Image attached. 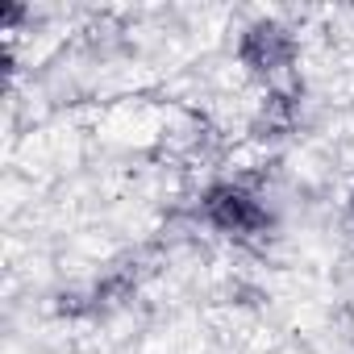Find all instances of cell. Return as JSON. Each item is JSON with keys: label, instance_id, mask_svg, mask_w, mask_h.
I'll list each match as a JSON object with an SVG mask.
<instances>
[{"label": "cell", "instance_id": "1", "mask_svg": "<svg viewBox=\"0 0 354 354\" xmlns=\"http://www.w3.org/2000/svg\"><path fill=\"white\" fill-rule=\"evenodd\" d=\"M205 217L221 234H259L267 225V209L238 184H217L205 192Z\"/></svg>", "mask_w": 354, "mask_h": 354}, {"label": "cell", "instance_id": "2", "mask_svg": "<svg viewBox=\"0 0 354 354\" xmlns=\"http://www.w3.org/2000/svg\"><path fill=\"white\" fill-rule=\"evenodd\" d=\"M242 55H246V63H250L254 71L275 75V71H283V67L292 63V38H288L279 26L259 21V26L242 38Z\"/></svg>", "mask_w": 354, "mask_h": 354}]
</instances>
